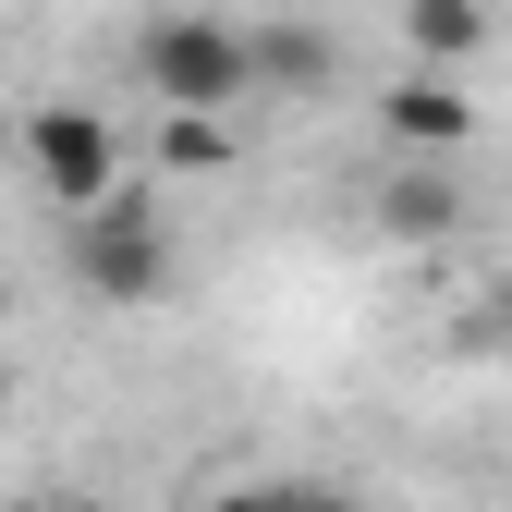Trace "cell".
Listing matches in <instances>:
<instances>
[{"label":"cell","instance_id":"obj_1","mask_svg":"<svg viewBox=\"0 0 512 512\" xmlns=\"http://www.w3.org/2000/svg\"><path fill=\"white\" fill-rule=\"evenodd\" d=\"M135 74H147L159 110H232V98H256L244 25H220V13H159V25L135 37Z\"/></svg>","mask_w":512,"mask_h":512},{"label":"cell","instance_id":"obj_2","mask_svg":"<svg viewBox=\"0 0 512 512\" xmlns=\"http://www.w3.org/2000/svg\"><path fill=\"white\" fill-rule=\"evenodd\" d=\"M74 281H86L98 305H159V293H171V220L110 183L98 208H74Z\"/></svg>","mask_w":512,"mask_h":512},{"label":"cell","instance_id":"obj_3","mask_svg":"<svg viewBox=\"0 0 512 512\" xmlns=\"http://www.w3.org/2000/svg\"><path fill=\"white\" fill-rule=\"evenodd\" d=\"M13 171H37V196L74 220V208H98L110 183H122V135H110L98 110H61L49 98L37 122H13Z\"/></svg>","mask_w":512,"mask_h":512},{"label":"cell","instance_id":"obj_4","mask_svg":"<svg viewBox=\"0 0 512 512\" xmlns=\"http://www.w3.org/2000/svg\"><path fill=\"white\" fill-rule=\"evenodd\" d=\"M464 220H476V196H464V171L452 159H391L378 171V232L391 244H464Z\"/></svg>","mask_w":512,"mask_h":512},{"label":"cell","instance_id":"obj_5","mask_svg":"<svg viewBox=\"0 0 512 512\" xmlns=\"http://www.w3.org/2000/svg\"><path fill=\"white\" fill-rule=\"evenodd\" d=\"M378 122H391V147H415V159H464V135H476V98H464V74H415L378 98Z\"/></svg>","mask_w":512,"mask_h":512},{"label":"cell","instance_id":"obj_6","mask_svg":"<svg viewBox=\"0 0 512 512\" xmlns=\"http://www.w3.org/2000/svg\"><path fill=\"white\" fill-rule=\"evenodd\" d=\"M476 49H488V0H403V61H427V74H464Z\"/></svg>","mask_w":512,"mask_h":512},{"label":"cell","instance_id":"obj_7","mask_svg":"<svg viewBox=\"0 0 512 512\" xmlns=\"http://www.w3.org/2000/svg\"><path fill=\"white\" fill-rule=\"evenodd\" d=\"M244 61H256V86H293V98L342 74V49H330V25H256V37H244Z\"/></svg>","mask_w":512,"mask_h":512},{"label":"cell","instance_id":"obj_8","mask_svg":"<svg viewBox=\"0 0 512 512\" xmlns=\"http://www.w3.org/2000/svg\"><path fill=\"white\" fill-rule=\"evenodd\" d=\"M159 171L220 183V171H232V122H220V110H159Z\"/></svg>","mask_w":512,"mask_h":512},{"label":"cell","instance_id":"obj_9","mask_svg":"<svg viewBox=\"0 0 512 512\" xmlns=\"http://www.w3.org/2000/svg\"><path fill=\"white\" fill-rule=\"evenodd\" d=\"M269 500H281V512H366L354 488H305V476H269Z\"/></svg>","mask_w":512,"mask_h":512},{"label":"cell","instance_id":"obj_10","mask_svg":"<svg viewBox=\"0 0 512 512\" xmlns=\"http://www.w3.org/2000/svg\"><path fill=\"white\" fill-rule=\"evenodd\" d=\"M208 512H281V500H269V476H256V488H220Z\"/></svg>","mask_w":512,"mask_h":512},{"label":"cell","instance_id":"obj_11","mask_svg":"<svg viewBox=\"0 0 512 512\" xmlns=\"http://www.w3.org/2000/svg\"><path fill=\"white\" fill-rule=\"evenodd\" d=\"M488 342H500V354H512V281H500V305H488Z\"/></svg>","mask_w":512,"mask_h":512},{"label":"cell","instance_id":"obj_12","mask_svg":"<svg viewBox=\"0 0 512 512\" xmlns=\"http://www.w3.org/2000/svg\"><path fill=\"white\" fill-rule=\"evenodd\" d=\"M49 512H110V500H49Z\"/></svg>","mask_w":512,"mask_h":512},{"label":"cell","instance_id":"obj_13","mask_svg":"<svg viewBox=\"0 0 512 512\" xmlns=\"http://www.w3.org/2000/svg\"><path fill=\"white\" fill-rule=\"evenodd\" d=\"M0 171H13V122H0Z\"/></svg>","mask_w":512,"mask_h":512}]
</instances>
